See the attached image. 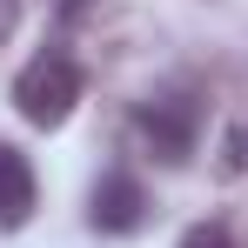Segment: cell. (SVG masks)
<instances>
[{
    "mask_svg": "<svg viewBox=\"0 0 248 248\" xmlns=\"http://www.w3.org/2000/svg\"><path fill=\"white\" fill-rule=\"evenodd\" d=\"M34 208H41L34 161H27L14 141H0V235H20V228L34 221Z\"/></svg>",
    "mask_w": 248,
    "mask_h": 248,
    "instance_id": "obj_4",
    "label": "cell"
},
{
    "mask_svg": "<svg viewBox=\"0 0 248 248\" xmlns=\"http://www.w3.org/2000/svg\"><path fill=\"white\" fill-rule=\"evenodd\" d=\"M202 121H208V108H202L195 87H161V94H148V101L134 108L127 134H134V148H141L148 161L181 168L195 155V141H202Z\"/></svg>",
    "mask_w": 248,
    "mask_h": 248,
    "instance_id": "obj_1",
    "label": "cell"
},
{
    "mask_svg": "<svg viewBox=\"0 0 248 248\" xmlns=\"http://www.w3.org/2000/svg\"><path fill=\"white\" fill-rule=\"evenodd\" d=\"M14 27H20V0H0V47L14 41Z\"/></svg>",
    "mask_w": 248,
    "mask_h": 248,
    "instance_id": "obj_7",
    "label": "cell"
},
{
    "mask_svg": "<svg viewBox=\"0 0 248 248\" xmlns=\"http://www.w3.org/2000/svg\"><path fill=\"white\" fill-rule=\"evenodd\" d=\"M248 168V121H235L221 134V174H242Z\"/></svg>",
    "mask_w": 248,
    "mask_h": 248,
    "instance_id": "obj_5",
    "label": "cell"
},
{
    "mask_svg": "<svg viewBox=\"0 0 248 248\" xmlns=\"http://www.w3.org/2000/svg\"><path fill=\"white\" fill-rule=\"evenodd\" d=\"M181 248H235V235H228L221 221H195V228L181 235Z\"/></svg>",
    "mask_w": 248,
    "mask_h": 248,
    "instance_id": "obj_6",
    "label": "cell"
},
{
    "mask_svg": "<svg viewBox=\"0 0 248 248\" xmlns=\"http://www.w3.org/2000/svg\"><path fill=\"white\" fill-rule=\"evenodd\" d=\"M81 94H87V74H81V61H74L67 47H41V54L14 74V108H20L27 127H61L81 108Z\"/></svg>",
    "mask_w": 248,
    "mask_h": 248,
    "instance_id": "obj_2",
    "label": "cell"
},
{
    "mask_svg": "<svg viewBox=\"0 0 248 248\" xmlns=\"http://www.w3.org/2000/svg\"><path fill=\"white\" fill-rule=\"evenodd\" d=\"M148 188H141V174H127V168H108L94 188H87V228L94 235H134L141 221H148Z\"/></svg>",
    "mask_w": 248,
    "mask_h": 248,
    "instance_id": "obj_3",
    "label": "cell"
}]
</instances>
